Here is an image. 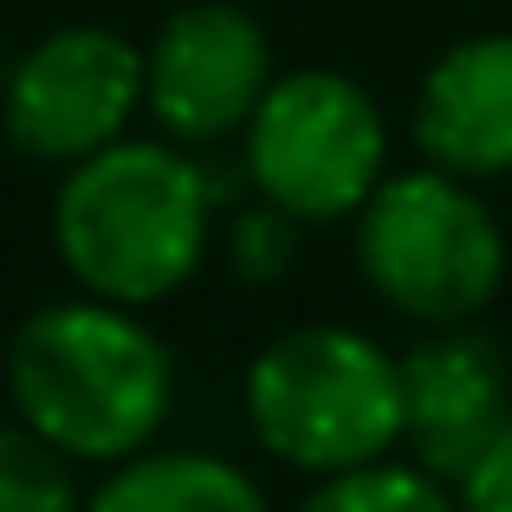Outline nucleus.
Returning a JSON list of instances; mask_svg holds the SVG:
<instances>
[{"instance_id": "nucleus-5", "label": "nucleus", "mask_w": 512, "mask_h": 512, "mask_svg": "<svg viewBox=\"0 0 512 512\" xmlns=\"http://www.w3.org/2000/svg\"><path fill=\"white\" fill-rule=\"evenodd\" d=\"M253 195L299 214L305 227L350 221L389 175V124L350 72L299 65L266 85L240 130Z\"/></svg>"}, {"instance_id": "nucleus-14", "label": "nucleus", "mask_w": 512, "mask_h": 512, "mask_svg": "<svg viewBox=\"0 0 512 512\" xmlns=\"http://www.w3.org/2000/svg\"><path fill=\"white\" fill-rule=\"evenodd\" d=\"M454 506L461 512H512V422L493 435V448L454 480Z\"/></svg>"}, {"instance_id": "nucleus-7", "label": "nucleus", "mask_w": 512, "mask_h": 512, "mask_svg": "<svg viewBox=\"0 0 512 512\" xmlns=\"http://www.w3.org/2000/svg\"><path fill=\"white\" fill-rule=\"evenodd\" d=\"M273 39L240 0H188L143 46V111L169 143L214 150L240 137L273 85Z\"/></svg>"}, {"instance_id": "nucleus-15", "label": "nucleus", "mask_w": 512, "mask_h": 512, "mask_svg": "<svg viewBox=\"0 0 512 512\" xmlns=\"http://www.w3.org/2000/svg\"><path fill=\"white\" fill-rule=\"evenodd\" d=\"M0 85H7V52H0Z\"/></svg>"}, {"instance_id": "nucleus-13", "label": "nucleus", "mask_w": 512, "mask_h": 512, "mask_svg": "<svg viewBox=\"0 0 512 512\" xmlns=\"http://www.w3.org/2000/svg\"><path fill=\"white\" fill-rule=\"evenodd\" d=\"M299 214L273 208V201H253V208L234 214V227H227V266H234L240 286H279V279L292 273V260H299Z\"/></svg>"}, {"instance_id": "nucleus-10", "label": "nucleus", "mask_w": 512, "mask_h": 512, "mask_svg": "<svg viewBox=\"0 0 512 512\" xmlns=\"http://www.w3.org/2000/svg\"><path fill=\"white\" fill-rule=\"evenodd\" d=\"M78 512H273L266 487L240 461L208 448H143L104 467Z\"/></svg>"}, {"instance_id": "nucleus-1", "label": "nucleus", "mask_w": 512, "mask_h": 512, "mask_svg": "<svg viewBox=\"0 0 512 512\" xmlns=\"http://www.w3.org/2000/svg\"><path fill=\"white\" fill-rule=\"evenodd\" d=\"M7 409L78 467H117L156 448L175 409V350L137 305L52 299L26 312L0 357Z\"/></svg>"}, {"instance_id": "nucleus-9", "label": "nucleus", "mask_w": 512, "mask_h": 512, "mask_svg": "<svg viewBox=\"0 0 512 512\" xmlns=\"http://www.w3.org/2000/svg\"><path fill=\"white\" fill-rule=\"evenodd\" d=\"M409 130L422 163L467 182L512 175V33H467L428 59Z\"/></svg>"}, {"instance_id": "nucleus-3", "label": "nucleus", "mask_w": 512, "mask_h": 512, "mask_svg": "<svg viewBox=\"0 0 512 512\" xmlns=\"http://www.w3.org/2000/svg\"><path fill=\"white\" fill-rule=\"evenodd\" d=\"M247 428L292 474H350L402 454V350L357 325H292L240 376Z\"/></svg>"}, {"instance_id": "nucleus-11", "label": "nucleus", "mask_w": 512, "mask_h": 512, "mask_svg": "<svg viewBox=\"0 0 512 512\" xmlns=\"http://www.w3.org/2000/svg\"><path fill=\"white\" fill-rule=\"evenodd\" d=\"M292 512H461V506H454V487L441 474L415 467L409 454H389V461L312 480V493Z\"/></svg>"}, {"instance_id": "nucleus-6", "label": "nucleus", "mask_w": 512, "mask_h": 512, "mask_svg": "<svg viewBox=\"0 0 512 512\" xmlns=\"http://www.w3.org/2000/svg\"><path fill=\"white\" fill-rule=\"evenodd\" d=\"M137 111H143V46L124 39L117 26L72 20L7 59L0 124H7V143L33 163L52 169L85 163L104 143L130 137Z\"/></svg>"}, {"instance_id": "nucleus-12", "label": "nucleus", "mask_w": 512, "mask_h": 512, "mask_svg": "<svg viewBox=\"0 0 512 512\" xmlns=\"http://www.w3.org/2000/svg\"><path fill=\"white\" fill-rule=\"evenodd\" d=\"M78 461L59 454L33 422L0 409V512H78Z\"/></svg>"}, {"instance_id": "nucleus-2", "label": "nucleus", "mask_w": 512, "mask_h": 512, "mask_svg": "<svg viewBox=\"0 0 512 512\" xmlns=\"http://www.w3.org/2000/svg\"><path fill=\"white\" fill-rule=\"evenodd\" d=\"M214 208V175L188 143H169L163 130L117 137L65 169L52 195V247L78 292L150 312L201 273Z\"/></svg>"}, {"instance_id": "nucleus-8", "label": "nucleus", "mask_w": 512, "mask_h": 512, "mask_svg": "<svg viewBox=\"0 0 512 512\" xmlns=\"http://www.w3.org/2000/svg\"><path fill=\"white\" fill-rule=\"evenodd\" d=\"M512 422V363L493 331L435 325L402 350V454L454 480Z\"/></svg>"}, {"instance_id": "nucleus-4", "label": "nucleus", "mask_w": 512, "mask_h": 512, "mask_svg": "<svg viewBox=\"0 0 512 512\" xmlns=\"http://www.w3.org/2000/svg\"><path fill=\"white\" fill-rule=\"evenodd\" d=\"M350 227L363 286L415 331L474 325L506 286V227L454 169L383 175Z\"/></svg>"}]
</instances>
